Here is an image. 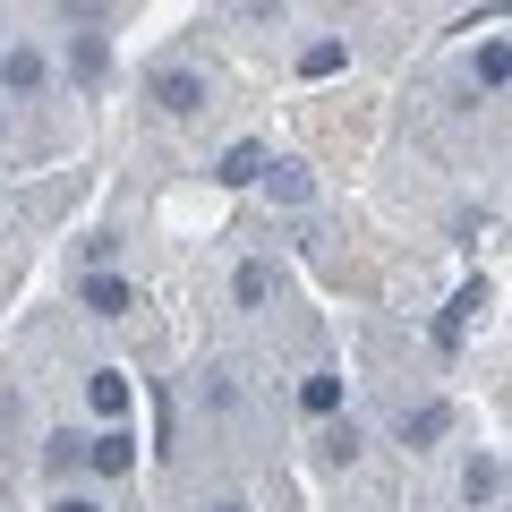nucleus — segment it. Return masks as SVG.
Here are the masks:
<instances>
[{"label": "nucleus", "instance_id": "4468645a", "mask_svg": "<svg viewBox=\"0 0 512 512\" xmlns=\"http://www.w3.org/2000/svg\"><path fill=\"white\" fill-rule=\"evenodd\" d=\"M342 43H308V52H299V77H333V69H342Z\"/></svg>", "mask_w": 512, "mask_h": 512}, {"label": "nucleus", "instance_id": "6e6552de", "mask_svg": "<svg viewBox=\"0 0 512 512\" xmlns=\"http://www.w3.org/2000/svg\"><path fill=\"white\" fill-rule=\"evenodd\" d=\"M86 402L103 410V419H128V376H120V367H94V384H86Z\"/></svg>", "mask_w": 512, "mask_h": 512}, {"label": "nucleus", "instance_id": "0eeeda50", "mask_svg": "<svg viewBox=\"0 0 512 512\" xmlns=\"http://www.w3.org/2000/svg\"><path fill=\"white\" fill-rule=\"evenodd\" d=\"M299 410H308V419H333V410H342V376H333V367H316V376L299 384Z\"/></svg>", "mask_w": 512, "mask_h": 512}, {"label": "nucleus", "instance_id": "1a4fd4ad", "mask_svg": "<svg viewBox=\"0 0 512 512\" xmlns=\"http://www.w3.org/2000/svg\"><path fill=\"white\" fill-rule=\"evenodd\" d=\"M231 291H239V308H265V299H274V265H265V256H248Z\"/></svg>", "mask_w": 512, "mask_h": 512}, {"label": "nucleus", "instance_id": "423d86ee", "mask_svg": "<svg viewBox=\"0 0 512 512\" xmlns=\"http://www.w3.org/2000/svg\"><path fill=\"white\" fill-rule=\"evenodd\" d=\"M86 308L94 316H128V308H137V291H128L120 274H86Z\"/></svg>", "mask_w": 512, "mask_h": 512}, {"label": "nucleus", "instance_id": "7ed1b4c3", "mask_svg": "<svg viewBox=\"0 0 512 512\" xmlns=\"http://www.w3.org/2000/svg\"><path fill=\"white\" fill-rule=\"evenodd\" d=\"M478 308H487V282H461L453 308L436 316V342H444V350H461V333H470V316H478Z\"/></svg>", "mask_w": 512, "mask_h": 512}, {"label": "nucleus", "instance_id": "39448f33", "mask_svg": "<svg viewBox=\"0 0 512 512\" xmlns=\"http://www.w3.org/2000/svg\"><path fill=\"white\" fill-rule=\"evenodd\" d=\"M265 163H274V154L256 146V137H239V146L222 154V171H214V180H222V188H248V180H265Z\"/></svg>", "mask_w": 512, "mask_h": 512}, {"label": "nucleus", "instance_id": "9b49d317", "mask_svg": "<svg viewBox=\"0 0 512 512\" xmlns=\"http://www.w3.org/2000/svg\"><path fill=\"white\" fill-rule=\"evenodd\" d=\"M265 188H274L282 205H308V171L299 163H265Z\"/></svg>", "mask_w": 512, "mask_h": 512}, {"label": "nucleus", "instance_id": "f03ea898", "mask_svg": "<svg viewBox=\"0 0 512 512\" xmlns=\"http://www.w3.org/2000/svg\"><path fill=\"white\" fill-rule=\"evenodd\" d=\"M154 103H163L171 120H188V111H205V77L197 69H163L154 77Z\"/></svg>", "mask_w": 512, "mask_h": 512}, {"label": "nucleus", "instance_id": "20e7f679", "mask_svg": "<svg viewBox=\"0 0 512 512\" xmlns=\"http://www.w3.org/2000/svg\"><path fill=\"white\" fill-rule=\"evenodd\" d=\"M0 86H9V94H35L43 86V52H35V43H9V52H0Z\"/></svg>", "mask_w": 512, "mask_h": 512}, {"label": "nucleus", "instance_id": "9d476101", "mask_svg": "<svg viewBox=\"0 0 512 512\" xmlns=\"http://www.w3.org/2000/svg\"><path fill=\"white\" fill-rule=\"evenodd\" d=\"M504 77H512V52H504V43H478V86H487V94H504Z\"/></svg>", "mask_w": 512, "mask_h": 512}, {"label": "nucleus", "instance_id": "f3484780", "mask_svg": "<svg viewBox=\"0 0 512 512\" xmlns=\"http://www.w3.org/2000/svg\"><path fill=\"white\" fill-rule=\"evenodd\" d=\"M52 512H103V504H94V495H60Z\"/></svg>", "mask_w": 512, "mask_h": 512}, {"label": "nucleus", "instance_id": "a211bd4d", "mask_svg": "<svg viewBox=\"0 0 512 512\" xmlns=\"http://www.w3.org/2000/svg\"><path fill=\"white\" fill-rule=\"evenodd\" d=\"M214 512H248V504H214Z\"/></svg>", "mask_w": 512, "mask_h": 512}, {"label": "nucleus", "instance_id": "2eb2a0df", "mask_svg": "<svg viewBox=\"0 0 512 512\" xmlns=\"http://www.w3.org/2000/svg\"><path fill=\"white\" fill-rule=\"evenodd\" d=\"M325 461H359V427H350V419L325 427Z\"/></svg>", "mask_w": 512, "mask_h": 512}, {"label": "nucleus", "instance_id": "f8f14e48", "mask_svg": "<svg viewBox=\"0 0 512 512\" xmlns=\"http://www.w3.org/2000/svg\"><path fill=\"white\" fill-rule=\"evenodd\" d=\"M444 427H453V410H444V402H427V410H410V419H402V436H410V444H436Z\"/></svg>", "mask_w": 512, "mask_h": 512}, {"label": "nucleus", "instance_id": "dca6fc26", "mask_svg": "<svg viewBox=\"0 0 512 512\" xmlns=\"http://www.w3.org/2000/svg\"><path fill=\"white\" fill-rule=\"evenodd\" d=\"M77 77H86V86L103 77V35H77Z\"/></svg>", "mask_w": 512, "mask_h": 512}, {"label": "nucleus", "instance_id": "ddd939ff", "mask_svg": "<svg viewBox=\"0 0 512 512\" xmlns=\"http://www.w3.org/2000/svg\"><path fill=\"white\" fill-rule=\"evenodd\" d=\"M495 487H504L495 461H470V470H461V495H470V504H495Z\"/></svg>", "mask_w": 512, "mask_h": 512}, {"label": "nucleus", "instance_id": "f257e3e1", "mask_svg": "<svg viewBox=\"0 0 512 512\" xmlns=\"http://www.w3.org/2000/svg\"><path fill=\"white\" fill-rule=\"evenodd\" d=\"M86 470H103V478H128L137 470V436H128V427H103V436H86Z\"/></svg>", "mask_w": 512, "mask_h": 512}]
</instances>
